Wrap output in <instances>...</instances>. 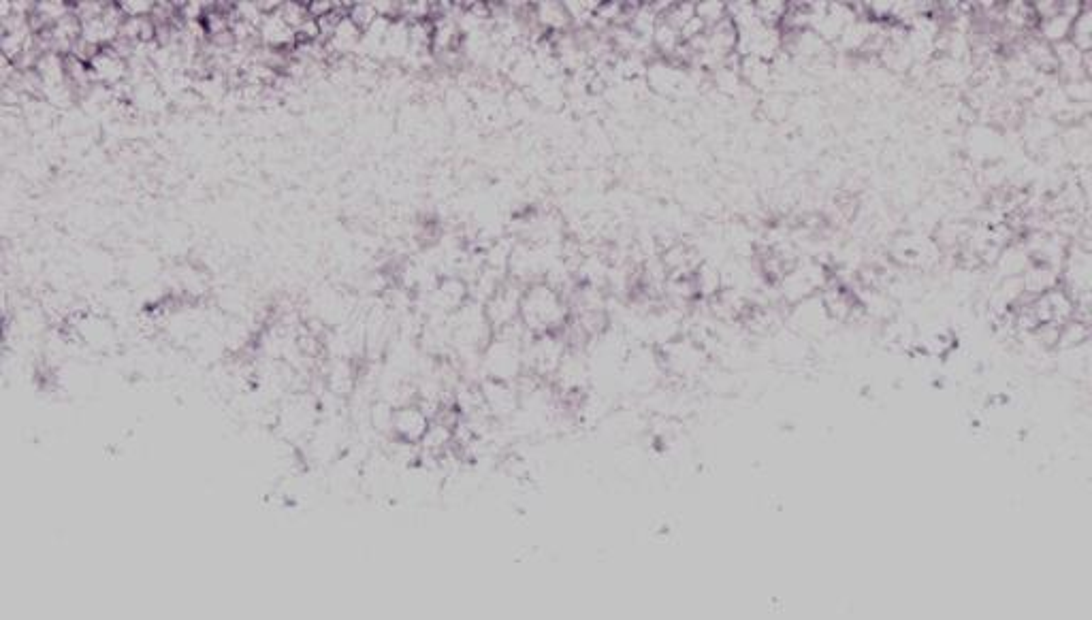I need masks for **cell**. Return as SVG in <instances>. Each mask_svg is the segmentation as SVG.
<instances>
[{
  "mask_svg": "<svg viewBox=\"0 0 1092 620\" xmlns=\"http://www.w3.org/2000/svg\"><path fill=\"white\" fill-rule=\"evenodd\" d=\"M570 316L572 309L568 295L551 282L540 280L523 288L519 322L532 337L561 333L566 329Z\"/></svg>",
  "mask_w": 1092,
  "mask_h": 620,
  "instance_id": "1",
  "label": "cell"
},
{
  "mask_svg": "<svg viewBox=\"0 0 1092 620\" xmlns=\"http://www.w3.org/2000/svg\"><path fill=\"white\" fill-rule=\"evenodd\" d=\"M88 69L94 84L109 90H118L120 86H126L133 75L131 60H128L118 47H105V50L94 52L92 58L88 60Z\"/></svg>",
  "mask_w": 1092,
  "mask_h": 620,
  "instance_id": "2",
  "label": "cell"
},
{
  "mask_svg": "<svg viewBox=\"0 0 1092 620\" xmlns=\"http://www.w3.org/2000/svg\"><path fill=\"white\" fill-rule=\"evenodd\" d=\"M523 288L521 284L512 282V280H506L500 288H497L493 295L483 303L485 307V314H487V320L491 324L493 333H500L504 329H510V326L519 324V312H521V295H523Z\"/></svg>",
  "mask_w": 1092,
  "mask_h": 620,
  "instance_id": "3",
  "label": "cell"
},
{
  "mask_svg": "<svg viewBox=\"0 0 1092 620\" xmlns=\"http://www.w3.org/2000/svg\"><path fill=\"white\" fill-rule=\"evenodd\" d=\"M485 412L493 420H512L521 407V390L517 382H502L485 378L478 386Z\"/></svg>",
  "mask_w": 1092,
  "mask_h": 620,
  "instance_id": "4",
  "label": "cell"
},
{
  "mask_svg": "<svg viewBox=\"0 0 1092 620\" xmlns=\"http://www.w3.org/2000/svg\"><path fill=\"white\" fill-rule=\"evenodd\" d=\"M429 424L431 414L427 412V407H423L421 403H401L393 412L391 435L399 444L416 446L423 442V437L429 431Z\"/></svg>",
  "mask_w": 1092,
  "mask_h": 620,
  "instance_id": "5",
  "label": "cell"
},
{
  "mask_svg": "<svg viewBox=\"0 0 1092 620\" xmlns=\"http://www.w3.org/2000/svg\"><path fill=\"white\" fill-rule=\"evenodd\" d=\"M256 43L271 52H284V50H291V47H297L299 39H297L295 28L282 18V13L278 9V11L265 13L261 18L259 26H256Z\"/></svg>",
  "mask_w": 1092,
  "mask_h": 620,
  "instance_id": "6",
  "label": "cell"
},
{
  "mask_svg": "<svg viewBox=\"0 0 1092 620\" xmlns=\"http://www.w3.org/2000/svg\"><path fill=\"white\" fill-rule=\"evenodd\" d=\"M468 301H470V286L459 275L442 277V280L429 292L431 307L444 318L459 312V309Z\"/></svg>",
  "mask_w": 1092,
  "mask_h": 620,
  "instance_id": "7",
  "label": "cell"
},
{
  "mask_svg": "<svg viewBox=\"0 0 1092 620\" xmlns=\"http://www.w3.org/2000/svg\"><path fill=\"white\" fill-rule=\"evenodd\" d=\"M529 20H532L540 35L546 37L564 35V32L572 30L566 5L557 3V0H542V3L529 5Z\"/></svg>",
  "mask_w": 1092,
  "mask_h": 620,
  "instance_id": "8",
  "label": "cell"
},
{
  "mask_svg": "<svg viewBox=\"0 0 1092 620\" xmlns=\"http://www.w3.org/2000/svg\"><path fill=\"white\" fill-rule=\"evenodd\" d=\"M361 41H363L361 28H357L355 24H352L348 15L344 13L327 35L325 47H327L329 56H335L340 60H348L352 56H359Z\"/></svg>",
  "mask_w": 1092,
  "mask_h": 620,
  "instance_id": "9",
  "label": "cell"
},
{
  "mask_svg": "<svg viewBox=\"0 0 1092 620\" xmlns=\"http://www.w3.org/2000/svg\"><path fill=\"white\" fill-rule=\"evenodd\" d=\"M408 54H410V24L406 20L397 18L391 22L387 39H384L382 58L384 62L404 64Z\"/></svg>",
  "mask_w": 1092,
  "mask_h": 620,
  "instance_id": "10",
  "label": "cell"
},
{
  "mask_svg": "<svg viewBox=\"0 0 1092 620\" xmlns=\"http://www.w3.org/2000/svg\"><path fill=\"white\" fill-rule=\"evenodd\" d=\"M346 15H348L352 24H355L357 28H361V32H365L369 26H372L380 18L374 3H348Z\"/></svg>",
  "mask_w": 1092,
  "mask_h": 620,
  "instance_id": "11",
  "label": "cell"
},
{
  "mask_svg": "<svg viewBox=\"0 0 1092 620\" xmlns=\"http://www.w3.org/2000/svg\"><path fill=\"white\" fill-rule=\"evenodd\" d=\"M120 13L126 20H139V18H152L156 3L154 0H120L118 3Z\"/></svg>",
  "mask_w": 1092,
  "mask_h": 620,
  "instance_id": "12",
  "label": "cell"
}]
</instances>
